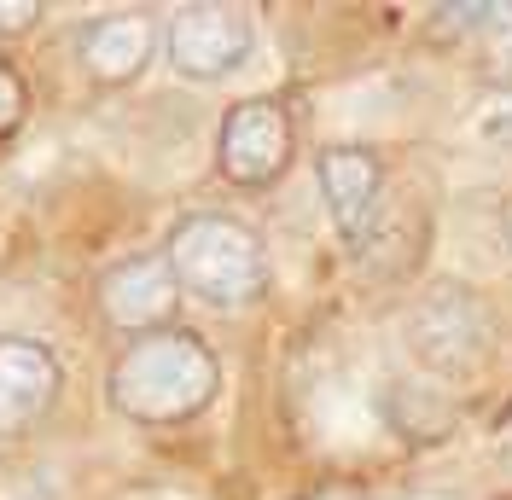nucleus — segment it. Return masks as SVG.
<instances>
[{
    "instance_id": "obj_3",
    "label": "nucleus",
    "mask_w": 512,
    "mask_h": 500,
    "mask_svg": "<svg viewBox=\"0 0 512 500\" xmlns=\"http://www.w3.org/2000/svg\"><path fill=\"white\" fill-rule=\"evenodd\" d=\"M489 344H495V326L472 285H425V297L408 314V349L425 367V378H472L489 361Z\"/></svg>"
},
{
    "instance_id": "obj_7",
    "label": "nucleus",
    "mask_w": 512,
    "mask_h": 500,
    "mask_svg": "<svg viewBox=\"0 0 512 500\" xmlns=\"http://www.w3.org/2000/svg\"><path fill=\"white\" fill-rule=\"evenodd\" d=\"M175 309H181V280H175L169 256L140 250V256H123L99 274V314H105V326H117L128 338L169 332Z\"/></svg>"
},
{
    "instance_id": "obj_13",
    "label": "nucleus",
    "mask_w": 512,
    "mask_h": 500,
    "mask_svg": "<svg viewBox=\"0 0 512 500\" xmlns=\"http://www.w3.org/2000/svg\"><path fill=\"white\" fill-rule=\"evenodd\" d=\"M41 24V0H0V41L24 35Z\"/></svg>"
},
{
    "instance_id": "obj_5",
    "label": "nucleus",
    "mask_w": 512,
    "mask_h": 500,
    "mask_svg": "<svg viewBox=\"0 0 512 500\" xmlns=\"http://www.w3.org/2000/svg\"><path fill=\"white\" fill-rule=\"evenodd\" d=\"M163 47H169L175 76H187V82H222L233 70H245V59L256 53V18L239 12V6L198 0V6H181L163 24Z\"/></svg>"
},
{
    "instance_id": "obj_6",
    "label": "nucleus",
    "mask_w": 512,
    "mask_h": 500,
    "mask_svg": "<svg viewBox=\"0 0 512 500\" xmlns=\"http://www.w3.org/2000/svg\"><path fill=\"white\" fill-rule=\"evenodd\" d=\"M315 187L326 198V216L338 227V239L350 250H373L379 239V221H384V157L373 146H320L315 157Z\"/></svg>"
},
{
    "instance_id": "obj_2",
    "label": "nucleus",
    "mask_w": 512,
    "mask_h": 500,
    "mask_svg": "<svg viewBox=\"0 0 512 500\" xmlns=\"http://www.w3.org/2000/svg\"><path fill=\"white\" fill-rule=\"evenodd\" d=\"M163 256H169L181 291L192 303H204V309H222V314L251 309L268 291V245H262V233L245 227L239 216H222V210L181 216Z\"/></svg>"
},
{
    "instance_id": "obj_14",
    "label": "nucleus",
    "mask_w": 512,
    "mask_h": 500,
    "mask_svg": "<svg viewBox=\"0 0 512 500\" xmlns=\"http://www.w3.org/2000/svg\"><path fill=\"white\" fill-rule=\"evenodd\" d=\"M507 245H512V198H507Z\"/></svg>"
},
{
    "instance_id": "obj_10",
    "label": "nucleus",
    "mask_w": 512,
    "mask_h": 500,
    "mask_svg": "<svg viewBox=\"0 0 512 500\" xmlns=\"http://www.w3.org/2000/svg\"><path fill=\"white\" fill-rule=\"evenodd\" d=\"M384 413H390V425L402 437L414 442H437L454 425V402H448V390L437 378H396L384 390Z\"/></svg>"
},
{
    "instance_id": "obj_8",
    "label": "nucleus",
    "mask_w": 512,
    "mask_h": 500,
    "mask_svg": "<svg viewBox=\"0 0 512 500\" xmlns=\"http://www.w3.org/2000/svg\"><path fill=\"white\" fill-rule=\"evenodd\" d=\"M163 24L152 12H99L76 30V64L94 88H128L158 59Z\"/></svg>"
},
{
    "instance_id": "obj_1",
    "label": "nucleus",
    "mask_w": 512,
    "mask_h": 500,
    "mask_svg": "<svg viewBox=\"0 0 512 500\" xmlns=\"http://www.w3.org/2000/svg\"><path fill=\"white\" fill-rule=\"evenodd\" d=\"M111 407L134 425H187L222 390L216 349L187 326H169L152 338H128V349L111 361Z\"/></svg>"
},
{
    "instance_id": "obj_9",
    "label": "nucleus",
    "mask_w": 512,
    "mask_h": 500,
    "mask_svg": "<svg viewBox=\"0 0 512 500\" xmlns=\"http://www.w3.org/2000/svg\"><path fill=\"white\" fill-rule=\"evenodd\" d=\"M64 390V367L59 355L35 338H18V332H0V442L35 431L53 402Z\"/></svg>"
},
{
    "instance_id": "obj_4",
    "label": "nucleus",
    "mask_w": 512,
    "mask_h": 500,
    "mask_svg": "<svg viewBox=\"0 0 512 500\" xmlns=\"http://www.w3.org/2000/svg\"><path fill=\"white\" fill-rule=\"evenodd\" d=\"M291 152H297V128H291V111L280 99H239L222 117L216 169L227 187H274L291 169Z\"/></svg>"
},
{
    "instance_id": "obj_11",
    "label": "nucleus",
    "mask_w": 512,
    "mask_h": 500,
    "mask_svg": "<svg viewBox=\"0 0 512 500\" xmlns=\"http://www.w3.org/2000/svg\"><path fill=\"white\" fill-rule=\"evenodd\" d=\"M24 117H30V82L18 76V64L0 59V140H6V134H18Z\"/></svg>"
},
{
    "instance_id": "obj_12",
    "label": "nucleus",
    "mask_w": 512,
    "mask_h": 500,
    "mask_svg": "<svg viewBox=\"0 0 512 500\" xmlns=\"http://www.w3.org/2000/svg\"><path fill=\"white\" fill-rule=\"evenodd\" d=\"M437 24L443 30H501L512 24L507 6H437Z\"/></svg>"
}]
</instances>
